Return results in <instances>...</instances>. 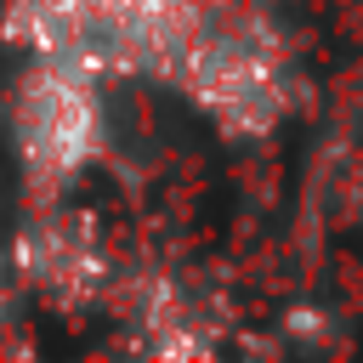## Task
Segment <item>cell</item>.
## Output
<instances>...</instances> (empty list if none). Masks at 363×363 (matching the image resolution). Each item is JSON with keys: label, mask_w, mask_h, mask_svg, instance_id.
Here are the masks:
<instances>
[{"label": "cell", "mask_w": 363, "mask_h": 363, "mask_svg": "<svg viewBox=\"0 0 363 363\" xmlns=\"http://www.w3.org/2000/svg\"><path fill=\"white\" fill-rule=\"evenodd\" d=\"M0 278H6V250H0Z\"/></svg>", "instance_id": "277c9868"}, {"label": "cell", "mask_w": 363, "mask_h": 363, "mask_svg": "<svg viewBox=\"0 0 363 363\" xmlns=\"http://www.w3.org/2000/svg\"><path fill=\"white\" fill-rule=\"evenodd\" d=\"M159 85H170L227 142H261L295 108V51L261 6L210 0Z\"/></svg>", "instance_id": "6da1fadb"}, {"label": "cell", "mask_w": 363, "mask_h": 363, "mask_svg": "<svg viewBox=\"0 0 363 363\" xmlns=\"http://www.w3.org/2000/svg\"><path fill=\"white\" fill-rule=\"evenodd\" d=\"M6 272L57 312L102 306L119 289V267H113V250H108L96 216L74 210L68 199L28 204V216L17 221L11 244H6Z\"/></svg>", "instance_id": "3957f363"}, {"label": "cell", "mask_w": 363, "mask_h": 363, "mask_svg": "<svg viewBox=\"0 0 363 363\" xmlns=\"http://www.w3.org/2000/svg\"><path fill=\"white\" fill-rule=\"evenodd\" d=\"M108 91L102 74L23 57L6 85V147L17 164V187L28 204L68 199L74 182L108 153Z\"/></svg>", "instance_id": "7a4b0ae2"}]
</instances>
